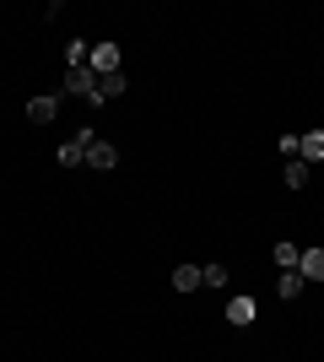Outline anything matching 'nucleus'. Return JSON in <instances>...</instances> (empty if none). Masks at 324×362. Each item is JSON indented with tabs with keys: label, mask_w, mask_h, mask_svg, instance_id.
I'll return each mask as SVG.
<instances>
[{
	"label": "nucleus",
	"mask_w": 324,
	"mask_h": 362,
	"mask_svg": "<svg viewBox=\"0 0 324 362\" xmlns=\"http://www.w3.org/2000/svg\"><path fill=\"white\" fill-rule=\"evenodd\" d=\"M92 76H114L119 71V44H92Z\"/></svg>",
	"instance_id": "7ed1b4c3"
},
{
	"label": "nucleus",
	"mask_w": 324,
	"mask_h": 362,
	"mask_svg": "<svg viewBox=\"0 0 324 362\" xmlns=\"http://www.w3.org/2000/svg\"><path fill=\"white\" fill-rule=\"evenodd\" d=\"M205 287H227V265H205Z\"/></svg>",
	"instance_id": "2eb2a0df"
},
{
	"label": "nucleus",
	"mask_w": 324,
	"mask_h": 362,
	"mask_svg": "<svg viewBox=\"0 0 324 362\" xmlns=\"http://www.w3.org/2000/svg\"><path fill=\"white\" fill-rule=\"evenodd\" d=\"M308 179H313V168H308V163H297V157H292V163H287V189H303Z\"/></svg>",
	"instance_id": "ddd939ff"
},
{
	"label": "nucleus",
	"mask_w": 324,
	"mask_h": 362,
	"mask_svg": "<svg viewBox=\"0 0 324 362\" xmlns=\"http://www.w3.org/2000/svg\"><path fill=\"white\" fill-rule=\"evenodd\" d=\"M124 87H130V81H124V71H114V76H97V92L87 98V103H92V108H103L108 98H124Z\"/></svg>",
	"instance_id": "f03ea898"
},
{
	"label": "nucleus",
	"mask_w": 324,
	"mask_h": 362,
	"mask_svg": "<svg viewBox=\"0 0 324 362\" xmlns=\"http://www.w3.org/2000/svg\"><path fill=\"white\" fill-rule=\"evenodd\" d=\"M65 60H71V65H87V60H92V44L71 38V44H65Z\"/></svg>",
	"instance_id": "4468645a"
},
{
	"label": "nucleus",
	"mask_w": 324,
	"mask_h": 362,
	"mask_svg": "<svg viewBox=\"0 0 324 362\" xmlns=\"http://www.w3.org/2000/svg\"><path fill=\"white\" fill-rule=\"evenodd\" d=\"M173 287H179V292H200L205 271H200V265H179V271H173Z\"/></svg>",
	"instance_id": "1a4fd4ad"
},
{
	"label": "nucleus",
	"mask_w": 324,
	"mask_h": 362,
	"mask_svg": "<svg viewBox=\"0 0 324 362\" xmlns=\"http://www.w3.org/2000/svg\"><path fill=\"white\" fill-rule=\"evenodd\" d=\"M270 255H276V265H281V271H297V259H303V249H297V243H287V238H281L276 249H270Z\"/></svg>",
	"instance_id": "9b49d317"
},
{
	"label": "nucleus",
	"mask_w": 324,
	"mask_h": 362,
	"mask_svg": "<svg viewBox=\"0 0 324 362\" xmlns=\"http://www.w3.org/2000/svg\"><path fill=\"white\" fill-rule=\"evenodd\" d=\"M65 92H81V98H92V92H97L92 65H71V71H65Z\"/></svg>",
	"instance_id": "20e7f679"
},
{
	"label": "nucleus",
	"mask_w": 324,
	"mask_h": 362,
	"mask_svg": "<svg viewBox=\"0 0 324 362\" xmlns=\"http://www.w3.org/2000/svg\"><path fill=\"white\" fill-rule=\"evenodd\" d=\"M87 163H92V168H103V173H108V168H119V146H108V141L97 136L92 146H87Z\"/></svg>",
	"instance_id": "423d86ee"
},
{
	"label": "nucleus",
	"mask_w": 324,
	"mask_h": 362,
	"mask_svg": "<svg viewBox=\"0 0 324 362\" xmlns=\"http://www.w3.org/2000/svg\"><path fill=\"white\" fill-rule=\"evenodd\" d=\"M97 141V130H76V136L60 146V168H76V163H87V146Z\"/></svg>",
	"instance_id": "f257e3e1"
},
{
	"label": "nucleus",
	"mask_w": 324,
	"mask_h": 362,
	"mask_svg": "<svg viewBox=\"0 0 324 362\" xmlns=\"http://www.w3.org/2000/svg\"><path fill=\"white\" fill-rule=\"evenodd\" d=\"M297 163H324V130H308V136H297Z\"/></svg>",
	"instance_id": "39448f33"
},
{
	"label": "nucleus",
	"mask_w": 324,
	"mask_h": 362,
	"mask_svg": "<svg viewBox=\"0 0 324 362\" xmlns=\"http://www.w3.org/2000/svg\"><path fill=\"white\" fill-rule=\"evenodd\" d=\"M303 287H308V281H303V271H287V276H281V281H276V292H281V298H287V303H292V298H297V292H303Z\"/></svg>",
	"instance_id": "f8f14e48"
},
{
	"label": "nucleus",
	"mask_w": 324,
	"mask_h": 362,
	"mask_svg": "<svg viewBox=\"0 0 324 362\" xmlns=\"http://www.w3.org/2000/svg\"><path fill=\"white\" fill-rule=\"evenodd\" d=\"M254 319H260L254 298H232V303H227V325H238V330H244V325H254Z\"/></svg>",
	"instance_id": "0eeeda50"
},
{
	"label": "nucleus",
	"mask_w": 324,
	"mask_h": 362,
	"mask_svg": "<svg viewBox=\"0 0 324 362\" xmlns=\"http://www.w3.org/2000/svg\"><path fill=\"white\" fill-rule=\"evenodd\" d=\"M54 114H60V98H49V92H44V98H32V103H28V119H32V124H49V119H54Z\"/></svg>",
	"instance_id": "6e6552de"
},
{
	"label": "nucleus",
	"mask_w": 324,
	"mask_h": 362,
	"mask_svg": "<svg viewBox=\"0 0 324 362\" xmlns=\"http://www.w3.org/2000/svg\"><path fill=\"white\" fill-rule=\"evenodd\" d=\"M297 271H303V281H324V249H303Z\"/></svg>",
	"instance_id": "9d476101"
}]
</instances>
